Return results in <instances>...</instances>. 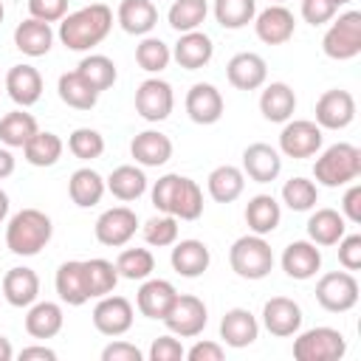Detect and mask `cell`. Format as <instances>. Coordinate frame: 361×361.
Masks as SVG:
<instances>
[{
	"instance_id": "obj_12",
	"label": "cell",
	"mask_w": 361,
	"mask_h": 361,
	"mask_svg": "<svg viewBox=\"0 0 361 361\" xmlns=\"http://www.w3.org/2000/svg\"><path fill=\"white\" fill-rule=\"evenodd\" d=\"M135 228H138V217H135V212L130 206H113V209L102 212L96 226H93L96 240L102 245H110V248L127 245L133 240Z\"/></svg>"
},
{
	"instance_id": "obj_40",
	"label": "cell",
	"mask_w": 361,
	"mask_h": 361,
	"mask_svg": "<svg viewBox=\"0 0 361 361\" xmlns=\"http://www.w3.org/2000/svg\"><path fill=\"white\" fill-rule=\"evenodd\" d=\"M76 73H79L96 93L113 87V82H116V76H118L116 62H113L110 56H104V54H90V56H85V59L76 65Z\"/></svg>"
},
{
	"instance_id": "obj_10",
	"label": "cell",
	"mask_w": 361,
	"mask_h": 361,
	"mask_svg": "<svg viewBox=\"0 0 361 361\" xmlns=\"http://www.w3.org/2000/svg\"><path fill=\"white\" fill-rule=\"evenodd\" d=\"M175 107V93H172V85L152 76V79H144L135 90V113L144 118V121H164Z\"/></svg>"
},
{
	"instance_id": "obj_24",
	"label": "cell",
	"mask_w": 361,
	"mask_h": 361,
	"mask_svg": "<svg viewBox=\"0 0 361 361\" xmlns=\"http://www.w3.org/2000/svg\"><path fill=\"white\" fill-rule=\"evenodd\" d=\"M6 90L14 104L31 107L42 96V76L34 65H11L6 73Z\"/></svg>"
},
{
	"instance_id": "obj_26",
	"label": "cell",
	"mask_w": 361,
	"mask_h": 361,
	"mask_svg": "<svg viewBox=\"0 0 361 361\" xmlns=\"http://www.w3.org/2000/svg\"><path fill=\"white\" fill-rule=\"evenodd\" d=\"M175 296H178V290H175L172 282H166V279H149L147 276L144 285L135 293V307L147 319H164V313L169 310V305L175 302Z\"/></svg>"
},
{
	"instance_id": "obj_41",
	"label": "cell",
	"mask_w": 361,
	"mask_h": 361,
	"mask_svg": "<svg viewBox=\"0 0 361 361\" xmlns=\"http://www.w3.org/2000/svg\"><path fill=\"white\" fill-rule=\"evenodd\" d=\"M85 276H87V293H90V299H102V296L113 293L116 285H118L116 265L110 259H102V257L85 259Z\"/></svg>"
},
{
	"instance_id": "obj_20",
	"label": "cell",
	"mask_w": 361,
	"mask_h": 361,
	"mask_svg": "<svg viewBox=\"0 0 361 361\" xmlns=\"http://www.w3.org/2000/svg\"><path fill=\"white\" fill-rule=\"evenodd\" d=\"M257 336H259V322H257V316H254L251 310H245V307H231V310L223 313V319H220V338H223L228 347L243 350V347L254 344Z\"/></svg>"
},
{
	"instance_id": "obj_61",
	"label": "cell",
	"mask_w": 361,
	"mask_h": 361,
	"mask_svg": "<svg viewBox=\"0 0 361 361\" xmlns=\"http://www.w3.org/2000/svg\"><path fill=\"white\" fill-rule=\"evenodd\" d=\"M6 214H8V195L0 189V223L6 220Z\"/></svg>"
},
{
	"instance_id": "obj_56",
	"label": "cell",
	"mask_w": 361,
	"mask_h": 361,
	"mask_svg": "<svg viewBox=\"0 0 361 361\" xmlns=\"http://www.w3.org/2000/svg\"><path fill=\"white\" fill-rule=\"evenodd\" d=\"M183 355H186L189 361H223L226 350H223V344H217V341H195Z\"/></svg>"
},
{
	"instance_id": "obj_48",
	"label": "cell",
	"mask_w": 361,
	"mask_h": 361,
	"mask_svg": "<svg viewBox=\"0 0 361 361\" xmlns=\"http://www.w3.org/2000/svg\"><path fill=\"white\" fill-rule=\"evenodd\" d=\"M68 149L73 158L79 161H93L104 152V135L93 127H76L71 135H68Z\"/></svg>"
},
{
	"instance_id": "obj_34",
	"label": "cell",
	"mask_w": 361,
	"mask_h": 361,
	"mask_svg": "<svg viewBox=\"0 0 361 361\" xmlns=\"http://www.w3.org/2000/svg\"><path fill=\"white\" fill-rule=\"evenodd\" d=\"M107 183V192L124 203L130 200H138L144 192H147V175L144 169H138L135 164H121L110 172V178L104 180Z\"/></svg>"
},
{
	"instance_id": "obj_63",
	"label": "cell",
	"mask_w": 361,
	"mask_h": 361,
	"mask_svg": "<svg viewBox=\"0 0 361 361\" xmlns=\"http://www.w3.org/2000/svg\"><path fill=\"white\" fill-rule=\"evenodd\" d=\"M3 17H6V8H3V0H0V23H3Z\"/></svg>"
},
{
	"instance_id": "obj_22",
	"label": "cell",
	"mask_w": 361,
	"mask_h": 361,
	"mask_svg": "<svg viewBox=\"0 0 361 361\" xmlns=\"http://www.w3.org/2000/svg\"><path fill=\"white\" fill-rule=\"evenodd\" d=\"M54 285H56V293L65 305L71 307H79L85 302H90V293H87V276H85V259H68L56 268V276H54Z\"/></svg>"
},
{
	"instance_id": "obj_4",
	"label": "cell",
	"mask_w": 361,
	"mask_h": 361,
	"mask_svg": "<svg viewBox=\"0 0 361 361\" xmlns=\"http://www.w3.org/2000/svg\"><path fill=\"white\" fill-rule=\"evenodd\" d=\"M228 265L243 279H265L274 268V251L262 234H245L231 243Z\"/></svg>"
},
{
	"instance_id": "obj_59",
	"label": "cell",
	"mask_w": 361,
	"mask_h": 361,
	"mask_svg": "<svg viewBox=\"0 0 361 361\" xmlns=\"http://www.w3.org/2000/svg\"><path fill=\"white\" fill-rule=\"evenodd\" d=\"M14 172V155L8 147H0V180Z\"/></svg>"
},
{
	"instance_id": "obj_11",
	"label": "cell",
	"mask_w": 361,
	"mask_h": 361,
	"mask_svg": "<svg viewBox=\"0 0 361 361\" xmlns=\"http://www.w3.org/2000/svg\"><path fill=\"white\" fill-rule=\"evenodd\" d=\"M355 118V99L350 90L330 87L316 99V124L322 130H344Z\"/></svg>"
},
{
	"instance_id": "obj_47",
	"label": "cell",
	"mask_w": 361,
	"mask_h": 361,
	"mask_svg": "<svg viewBox=\"0 0 361 361\" xmlns=\"http://www.w3.org/2000/svg\"><path fill=\"white\" fill-rule=\"evenodd\" d=\"M116 271L124 279H147L155 271V257L149 248H124L116 259Z\"/></svg>"
},
{
	"instance_id": "obj_6",
	"label": "cell",
	"mask_w": 361,
	"mask_h": 361,
	"mask_svg": "<svg viewBox=\"0 0 361 361\" xmlns=\"http://www.w3.org/2000/svg\"><path fill=\"white\" fill-rule=\"evenodd\" d=\"M347 353V338L336 327H310L296 336L293 358L296 361H338Z\"/></svg>"
},
{
	"instance_id": "obj_53",
	"label": "cell",
	"mask_w": 361,
	"mask_h": 361,
	"mask_svg": "<svg viewBox=\"0 0 361 361\" xmlns=\"http://www.w3.org/2000/svg\"><path fill=\"white\" fill-rule=\"evenodd\" d=\"M338 262L344 271H358L361 268V234H344L338 243Z\"/></svg>"
},
{
	"instance_id": "obj_38",
	"label": "cell",
	"mask_w": 361,
	"mask_h": 361,
	"mask_svg": "<svg viewBox=\"0 0 361 361\" xmlns=\"http://www.w3.org/2000/svg\"><path fill=\"white\" fill-rule=\"evenodd\" d=\"M37 130H39L37 127V118L31 113H25V107L23 110H11V113H6L0 118V141L8 149H17V147L23 149Z\"/></svg>"
},
{
	"instance_id": "obj_16",
	"label": "cell",
	"mask_w": 361,
	"mask_h": 361,
	"mask_svg": "<svg viewBox=\"0 0 361 361\" xmlns=\"http://www.w3.org/2000/svg\"><path fill=\"white\" fill-rule=\"evenodd\" d=\"M282 172V155L265 141L248 144L243 149V175H248L254 183H271Z\"/></svg>"
},
{
	"instance_id": "obj_1",
	"label": "cell",
	"mask_w": 361,
	"mask_h": 361,
	"mask_svg": "<svg viewBox=\"0 0 361 361\" xmlns=\"http://www.w3.org/2000/svg\"><path fill=\"white\" fill-rule=\"evenodd\" d=\"M113 28V8L104 3H90L59 20V39L68 51H90Z\"/></svg>"
},
{
	"instance_id": "obj_36",
	"label": "cell",
	"mask_w": 361,
	"mask_h": 361,
	"mask_svg": "<svg viewBox=\"0 0 361 361\" xmlns=\"http://www.w3.org/2000/svg\"><path fill=\"white\" fill-rule=\"evenodd\" d=\"M206 186H209L212 200H217V203H234L243 195V189H245V175H243V169H237L231 164H223V166H214L209 172Z\"/></svg>"
},
{
	"instance_id": "obj_54",
	"label": "cell",
	"mask_w": 361,
	"mask_h": 361,
	"mask_svg": "<svg viewBox=\"0 0 361 361\" xmlns=\"http://www.w3.org/2000/svg\"><path fill=\"white\" fill-rule=\"evenodd\" d=\"M183 353L186 350L175 336H158L149 347V361H180Z\"/></svg>"
},
{
	"instance_id": "obj_31",
	"label": "cell",
	"mask_w": 361,
	"mask_h": 361,
	"mask_svg": "<svg viewBox=\"0 0 361 361\" xmlns=\"http://www.w3.org/2000/svg\"><path fill=\"white\" fill-rule=\"evenodd\" d=\"M347 234V220L336 209H316L307 220V240L316 245H336Z\"/></svg>"
},
{
	"instance_id": "obj_44",
	"label": "cell",
	"mask_w": 361,
	"mask_h": 361,
	"mask_svg": "<svg viewBox=\"0 0 361 361\" xmlns=\"http://www.w3.org/2000/svg\"><path fill=\"white\" fill-rule=\"evenodd\" d=\"M203 214V192L197 186V180L180 175V186L172 203V217L178 220H197Z\"/></svg>"
},
{
	"instance_id": "obj_39",
	"label": "cell",
	"mask_w": 361,
	"mask_h": 361,
	"mask_svg": "<svg viewBox=\"0 0 361 361\" xmlns=\"http://www.w3.org/2000/svg\"><path fill=\"white\" fill-rule=\"evenodd\" d=\"M56 90H59V99H62L68 107H73V110H93L96 102H99V93H96L76 71L62 73L59 82H56Z\"/></svg>"
},
{
	"instance_id": "obj_33",
	"label": "cell",
	"mask_w": 361,
	"mask_h": 361,
	"mask_svg": "<svg viewBox=\"0 0 361 361\" xmlns=\"http://www.w3.org/2000/svg\"><path fill=\"white\" fill-rule=\"evenodd\" d=\"M282 220V209L276 203L274 195H254L248 203H245V223L251 228V234H271L276 231Z\"/></svg>"
},
{
	"instance_id": "obj_15",
	"label": "cell",
	"mask_w": 361,
	"mask_h": 361,
	"mask_svg": "<svg viewBox=\"0 0 361 361\" xmlns=\"http://www.w3.org/2000/svg\"><path fill=\"white\" fill-rule=\"evenodd\" d=\"M262 324L271 336H296L302 327V307L288 296H271L262 307Z\"/></svg>"
},
{
	"instance_id": "obj_55",
	"label": "cell",
	"mask_w": 361,
	"mask_h": 361,
	"mask_svg": "<svg viewBox=\"0 0 361 361\" xmlns=\"http://www.w3.org/2000/svg\"><path fill=\"white\" fill-rule=\"evenodd\" d=\"M102 361H144V353L130 341H110L102 350Z\"/></svg>"
},
{
	"instance_id": "obj_28",
	"label": "cell",
	"mask_w": 361,
	"mask_h": 361,
	"mask_svg": "<svg viewBox=\"0 0 361 361\" xmlns=\"http://www.w3.org/2000/svg\"><path fill=\"white\" fill-rule=\"evenodd\" d=\"M293 110H296V93L290 85H285V82L265 85V90L259 96V113L265 116V121L285 124V121H290Z\"/></svg>"
},
{
	"instance_id": "obj_18",
	"label": "cell",
	"mask_w": 361,
	"mask_h": 361,
	"mask_svg": "<svg viewBox=\"0 0 361 361\" xmlns=\"http://www.w3.org/2000/svg\"><path fill=\"white\" fill-rule=\"evenodd\" d=\"M279 262H282V271L290 279L305 282V279H310V276L319 274V268H322V251L310 240H293V243L285 245Z\"/></svg>"
},
{
	"instance_id": "obj_13",
	"label": "cell",
	"mask_w": 361,
	"mask_h": 361,
	"mask_svg": "<svg viewBox=\"0 0 361 361\" xmlns=\"http://www.w3.org/2000/svg\"><path fill=\"white\" fill-rule=\"evenodd\" d=\"M133 319H135V310L130 305V299L124 296H102L99 305L93 307V327L102 333V336H124L130 327H133Z\"/></svg>"
},
{
	"instance_id": "obj_3",
	"label": "cell",
	"mask_w": 361,
	"mask_h": 361,
	"mask_svg": "<svg viewBox=\"0 0 361 361\" xmlns=\"http://www.w3.org/2000/svg\"><path fill=\"white\" fill-rule=\"evenodd\" d=\"M358 175H361V149L355 144H347V141L327 147L313 164L316 183L330 186V189L353 183Z\"/></svg>"
},
{
	"instance_id": "obj_58",
	"label": "cell",
	"mask_w": 361,
	"mask_h": 361,
	"mask_svg": "<svg viewBox=\"0 0 361 361\" xmlns=\"http://www.w3.org/2000/svg\"><path fill=\"white\" fill-rule=\"evenodd\" d=\"M34 358H39V361H56V353L51 347H45V344H34V347H23L20 350V361H34Z\"/></svg>"
},
{
	"instance_id": "obj_62",
	"label": "cell",
	"mask_w": 361,
	"mask_h": 361,
	"mask_svg": "<svg viewBox=\"0 0 361 361\" xmlns=\"http://www.w3.org/2000/svg\"><path fill=\"white\" fill-rule=\"evenodd\" d=\"M336 6H347V3H353V0H333Z\"/></svg>"
},
{
	"instance_id": "obj_8",
	"label": "cell",
	"mask_w": 361,
	"mask_h": 361,
	"mask_svg": "<svg viewBox=\"0 0 361 361\" xmlns=\"http://www.w3.org/2000/svg\"><path fill=\"white\" fill-rule=\"evenodd\" d=\"M316 302L330 313H347L358 305V279L353 271H330L316 282Z\"/></svg>"
},
{
	"instance_id": "obj_27",
	"label": "cell",
	"mask_w": 361,
	"mask_h": 361,
	"mask_svg": "<svg viewBox=\"0 0 361 361\" xmlns=\"http://www.w3.org/2000/svg\"><path fill=\"white\" fill-rule=\"evenodd\" d=\"M130 155L141 166H164L172 158V141L161 130H144L130 141Z\"/></svg>"
},
{
	"instance_id": "obj_57",
	"label": "cell",
	"mask_w": 361,
	"mask_h": 361,
	"mask_svg": "<svg viewBox=\"0 0 361 361\" xmlns=\"http://www.w3.org/2000/svg\"><path fill=\"white\" fill-rule=\"evenodd\" d=\"M341 214L350 223H361V183H353L341 197Z\"/></svg>"
},
{
	"instance_id": "obj_19",
	"label": "cell",
	"mask_w": 361,
	"mask_h": 361,
	"mask_svg": "<svg viewBox=\"0 0 361 361\" xmlns=\"http://www.w3.org/2000/svg\"><path fill=\"white\" fill-rule=\"evenodd\" d=\"M186 113L195 124H217L223 116V96L209 82H195L186 93Z\"/></svg>"
},
{
	"instance_id": "obj_7",
	"label": "cell",
	"mask_w": 361,
	"mask_h": 361,
	"mask_svg": "<svg viewBox=\"0 0 361 361\" xmlns=\"http://www.w3.org/2000/svg\"><path fill=\"white\" fill-rule=\"evenodd\" d=\"M161 322L166 324V330L172 336H178V338H195V336L203 333V327L209 322V310H206L203 299H197L192 293H178Z\"/></svg>"
},
{
	"instance_id": "obj_32",
	"label": "cell",
	"mask_w": 361,
	"mask_h": 361,
	"mask_svg": "<svg viewBox=\"0 0 361 361\" xmlns=\"http://www.w3.org/2000/svg\"><path fill=\"white\" fill-rule=\"evenodd\" d=\"M62 307L56 302H34L25 313V333L31 338H54L62 330Z\"/></svg>"
},
{
	"instance_id": "obj_46",
	"label": "cell",
	"mask_w": 361,
	"mask_h": 361,
	"mask_svg": "<svg viewBox=\"0 0 361 361\" xmlns=\"http://www.w3.org/2000/svg\"><path fill=\"white\" fill-rule=\"evenodd\" d=\"M319 200V186L302 175L285 180L282 186V203L290 209V212H310Z\"/></svg>"
},
{
	"instance_id": "obj_9",
	"label": "cell",
	"mask_w": 361,
	"mask_h": 361,
	"mask_svg": "<svg viewBox=\"0 0 361 361\" xmlns=\"http://www.w3.org/2000/svg\"><path fill=\"white\" fill-rule=\"evenodd\" d=\"M322 127L316 121H307V118H293V121H285L282 133H279V152L288 155V158H313L319 149H322Z\"/></svg>"
},
{
	"instance_id": "obj_14",
	"label": "cell",
	"mask_w": 361,
	"mask_h": 361,
	"mask_svg": "<svg viewBox=\"0 0 361 361\" xmlns=\"http://www.w3.org/2000/svg\"><path fill=\"white\" fill-rule=\"evenodd\" d=\"M254 31L265 45H285L296 31L293 11L285 8L282 3H274L259 14H254Z\"/></svg>"
},
{
	"instance_id": "obj_60",
	"label": "cell",
	"mask_w": 361,
	"mask_h": 361,
	"mask_svg": "<svg viewBox=\"0 0 361 361\" xmlns=\"http://www.w3.org/2000/svg\"><path fill=\"white\" fill-rule=\"evenodd\" d=\"M14 358V347L6 336H0V361H11Z\"/></svg>"
},
{
	"instance_id": "obj_5",
	"label": "cell",
	"mask_w": 361,
	"mask_h": 361,
	"mask_svg": "<svg viewBox=\"0 0 361 361\" xmlns=\"http://www.w3.org/2000/svg\"><path fill=\"white\" fill-rule=\"evenodd\" d=\"M322 51L336 62L355 59L361 54V11L350 8L338 14V20H333L322 37Z\"/></svg>"
},
{
	"instance_id": "obj_30",
	"label": "cell",
	"mask_w": 361,
	"mask_h": 361,
	"mask_svg": "<svg viewBox=\"0 0 361 361\" xmlns=\"http://www.w3.org/2000/svg\"><path fill=\"white\" fill-rule=\"evenodd\" d=\"M14 45L25 56H34V59L37 56H45L51 51V45H54V31H51L48 23L28 17V20H23L14 28Z\"/></svg>"
},
{
	"instance_id": "obj_52",
	"label": "cell",
	"mask_w": 361,
	"mask_h": 361,
	"mask_svg": "<svg viewBox=\"0 0 361 361\" xmlns=\"http://www.w3.org/2000/svg\"><path fill=\"white\" fill-rule=\"evenodd\" d=\"M338 6L333 0H302V20L310 25H324L336 17Z\"/></svg>"
},
{
	"instance_id": "obj_42",
	"label": "cell",
	"mask_w": 361,
	"mask_h": 361,
	"mask_svg": "<svg viewBox=\"0 0 361 361\" xmlns=\"http://www.w3.org/2000/svg\"><path fill=\"white\" fill-rule=\"evenodd\" d=\"M206 14H209L206 0H175L166 11V20L175 31L186 34V31H197L206 23Z\"/></svg>"
},
{
	"instance_id": "obj_35",
	"label": "cell",
	"mask_w": 361,
	"mask_h": 361,
	"mask_svg": "<svg viewBox=\"0 0 361 361\" xmlns=\"http://www.w3.org/2000/svg\"><path fill=\"white\" fill-rule=\"evenodd\" d=\"M104 189H107L104 178H102L96 169H90V166L76 169V172L71 175V180H68V195H71V200H73L79 209L96 206V203L102 200Z\"/></svg>"
},
{
	"instance_id": "obj_64",
	"label": "cell",
	"mask_w": 361,
	"mask_h": 361,
	"mask_svg": "<svg viewBox=\"0 0 361 361\" xmlns=\"http://www.w3.org/2000/svg\"><path fill=\"white\" fill-rule=\"evenodd\" d=\"M274 3H285V0H274Z\"/></svg>"
},
{
	"instance_id": "obj_23",
	"label": "cell",
	"mask_w": 361,
	"mask_h": 361,
	"mask_svg": "<svg viewBox=\"0 0 361 361\" xmlns=\"http://www.w3.org/2000/svg\"><path fill=\"white\" fill-rule=\"evenodd\" d=\"M212 56H214V42L203 31H186V34H180V39L172 48V59L183 71H197V68L209 65Z\"/></svg>"
},
{
	"instance_id": "obj_37",
	"label": "cell",
	"mask_w": 361,
	"mask_h": 361,
	"mask_svg": "<svg viewBox=\"0 0 361 361\" xmlns=\"http://www.w3.org/2000/svg\"><path fill=\"white\" fill-rule=\"evenodd\" d=\"M62 149H65V144H62V138L56 133L37 130L28 138V144L23 147V155H25V161L31 166H54L62 158Z\"/></svg>"
},
{
	"instance_id": "obj_29",
	"label": "cell",
	"mask_w": 361,
	"mask_h": 361,
	"mask_svg": "<svg viewBox=\"0 0 361 361\" xmlns=\"http://www.w3.org/2000/svg\"><path fill=\"white\" fill-rule=\"evenodd\" d=\"M118 25L133 37H147L158 23V8L152 0H121L116 11Z\"/></svg>"
},
{
	"instance_id": "obj_49",
	"label": "cell",
	"mask_w": 361,
	"mask_h": 361,
	"mask_svg": "<svg viewBox=\"0 0 361 361\" xmlns=\"http://www.w3.org/2000/svg\"><path fill=\"white\" fill-rule=\"evenodd\" d=\"M144 240L155 248H166L178 240V217L172 214H155L144 223Z\"/></svg>"
},
{
	"instance_id": "obj_21",
	"label": "cell",
	"mask_w": 361,
	"mask_h": 361,
	"mask_svg": "<svg viewBox=\"0 0 361 361\" xmlns=\"http://www.w3.org/2000/svg\"><path fill=\"white\" fill-rule=\"evenodd\" d=\"M169 262L175 268V274L186 276V279H195L200 274L209 271V262H212V251L206 243L200 240H175L172 243V254H169Z\"/></svg>"
},
{
	"instance_id": "obj_45",
	"label": "cell",
	"mask_w": 361,
	"mask_h": 361,
	"mask_svg": "<svg viewBox=\"0 0 361 361\" xmlns=\"http://www.w3.org/2000/svg\"><path fill=\"white\" fill-rule=\"evenodd\" d=\"M135 62L141 71L147 73H161L169 62H172V51L164 39L158 37H144L138 45H135Z\"/></svg>"
},
{
	"instance_id": "obj_17",
	"label": "cell",
	"mask_w": 361,
	"mask_h": 361,
	"mask_svg": "<svg viewBox=\"0 0 361 361\" xmlns=\"http://www.w3.org/2000/svg\"><path fill=\"white\" fill-rule=\"evenodd\" d=\"M226 76H228L231 87H237V90H257V87H262L265 79H268V65H265V59H262L259 54H254V51H240V54H234V56L228 59Z\"/></svg>"
},
{
	"instance_id": "obj_43",
	"label": "cell",
	"mask_w": 361,
	"mask_h": 361,
	"mask_svg": "<svg viewBox=\"0 0 361 361\" xmlns=\"http://www.w3.org/2000/svg\"><path fill=\"white\" fill-rule=\"evenodd\" d=\"M254 14L257 0H214V20L228 31L245 28L248 23H254Z\"/></svg>"
},
{
	"instance_id": "obj_2",
	"label": "cell",
	"mask_w": 361,
	"mask_h": 361,
	"mask_svg": "<svg viewBox=\"0 0 361 361\" xmlns=\"http://www.w3.org/2000/svg\"><path fill=\"white\" fill-rule=\"evenodd\" d=\"M51 234H54V223L45 212L20 209L17 214H11L6 226V245L17 257H34L51 243Z\"/></svg>"
},
{
	"instance_id": "obj_50",
	"label": "cell",
	"mask_w": 361,
	"mask_h": 361,
	"mask_svg": "<svg viewBox=\"0 0 361 361\" xmlns=\"http://www.w3.org/2000/svg\"><path fill=\"white\" fill-rule=\"evenodd\" d=\"M178 186H180V175H175V172H169V175L155 180V186H152V206L161 214H172V203H175Z\"/></svg>"
},
{
	"instance_id": "obj_51",
	"label": "cell",
	"mask_w": 361,
	"mask_h": 361,
	"mask_svg": "<svg viewBox=\"0 0 361 361\" xmlns=\"http://www.w3.org/2000/svg\"><path fill=\"white\" fill-rule=\"evenodd\" d=\"M28 14L42 23H59L68 14V0H28Z\"/></svg>"
},
{
	"instance_id": "obj_25",
	"label": "cell",
	"mask_w": 361,
	"mask_h": 361,
	"mask_svg": "<svg viewBox=\"0 0 361 361\" xmlns=\"http://www.w3.org/2000/svg\"><path fill=\"white\" fill-rule=\"evenodd\" d=\"M3 296L11 307H28L37 302L39 296V276L34 268H25V265H17V268H8L6 276H3Z\"/></svg>"
}]
</instances>
